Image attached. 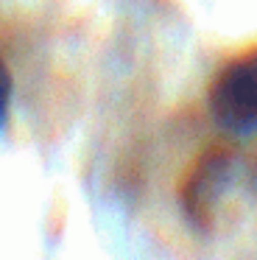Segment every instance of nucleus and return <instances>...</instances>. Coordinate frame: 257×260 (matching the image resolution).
Returning <instances> with one entry per match:
<instances>
[{"label":"nucleus","instance_id":"nucleus-1","mask_svg":"<svg viewBox=\"0 0 257 260\" xmlns=\"http://www.w3.org/2000/svg\"><path fill=\"white\" fill-rule=\"evenodd\" d=\"M254 179L257 171L246 168L235 151L223 146L204 151L187 171L179 190L184 218L201 232H215L238 204V190Z\"/></svg>","mask_w":257,"mask_h":260},{"label":"nucleus","instance_id":"nucleus-2","mask_svg":"<svg viewBox=\"0 0 257 260\" xmlns=\"http://www.w3.org/2000/svg\"><path fill=\"white\" fill-rule=\"evenodd\" d=\"M207 107L218 126L229 132L257 129V45L229 59L207 90Z\"/></svg>","mask_w":257,"mask_h":260},{"label":"nucleus","instance_id":"nucleus-3","mask_svg":"<svg viewBox=\"0 0 257 260\" xmlns=\"http://www.w3.org/2000/svg\"><path fill=\"white\" fill-rule=\"evenodd\" d=\"M11 90H14V81H11V70L6 68L3 56H0V123L6 120V112H9Z\"/></svg>","mask_w":257,"mask_h":260}]
</instances>
